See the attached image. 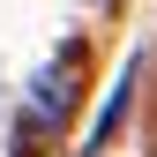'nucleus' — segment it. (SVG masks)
<instances>
[{
    "mask_svg": "<svg viewBox=\"0 0 157 157\" xmlns=\"http://www.w3.org/2000/svg\"><path fill=\"white\" fill-rule=\"evenodd\" d=\"M75 97H82V45H60L45 67L30 75V120L37 127H60L75 112Z\"/></svg>",
    "mask_w": 157,
    "mask_h": 157,
    "instance_id": "f257e3e1",
    "label": "nucleus"
},
{
    "mask_svg": "<svg viewBox=\"0 0 157 157\" xmlns=\"http://www.w3.org/2000/svg\"><path fill=\"white\" fill-rule=\"evenodd\" d=\"M127 90H135V60H127V75H120V90H112V105L97 112V127H90V142H82V157H97L112 142V127H120V112H127Z\"/></svg>",
    "mask_w": 157,
    "mask_h": 157,
    "instance_id": "f03ea898",
    "label": "nucleus"
}]
</instances>
